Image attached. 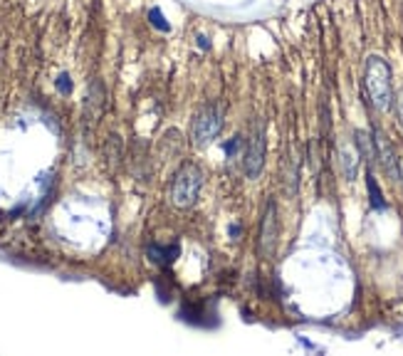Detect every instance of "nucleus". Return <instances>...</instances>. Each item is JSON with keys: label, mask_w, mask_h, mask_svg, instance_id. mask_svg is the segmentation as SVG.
I'll list each match as a JSON object with an SVG mask.
<instances>
[{"label": "nucleus", "mask_w": 403, "mask_h": 356, "mask_svg": "<svg viewBox=\"0 0 403 356\" xmlns=\"http://www.w3.org/2000/svg\"><path fill=\"white\" fill-rule=\"evenodd\" d=\"M364 84L371 97V104L378 111L391 109L393 104V87H391V67L381 55H371L367 60V69H364Z\"/></svg>", "instance_id": "1"}, {"label": "nucleus", "mask_w": 403, "mask_h": 356, "mask_svg": "<svg viewBox=\"0 0 403 356\" xmlns=\"http://www.w3.org/2000/svg\"><path fill=\"white\" fill-rule=\"evenodd\" d=\"M200 186H203V176H200L198 166L189 163L181 171L176 173L171 184V200L178 205V208H191V205L198 200Z\"/></svg>", "instance_id": "2"}, {"label": "nucleus", "mask_w": 403, "mask_h": 356, "mask_svg": "<svg viewBox=\"0 0 403 356\" xmlns=\"http://www.w3.org/2000/svg\"><path fill=\"white\" fill-rule=\"evenodd\" d=\"M265 153H267V139H265V124L255 121L250 137H247L245 149V173L250 178H257L265 166Z\"/></svg>", "instance_id": "3"}, {"label": "nucleus", "mask_w": 403, "mask_h": 356, "mask_svg": "<svg viewBox=\"0 0 403 356\" xmlns=\"http://www.w3.org/2000/svg\"><path fill=\"white\" fill-rule=\"evenodd\" d=\"M220 126H223V119L215 111V107H205L196 114L193 119V142L196 144H208L213 142L220 134Z\"/></svg>", "instance_id": "4"}, {"label": "nucleus", "mask_w": 403, "mask_h": 356, "mask_svg": "<svg viewBox=\"0 0 403 356\" xmlns=\"http://www.w3.org/2000/svg\"><path fill=\"white\" fill-rule=\"evenodd\" d=\"M280 235V223H278V205L275 200H270L262 215V226H260V238H257V245H260V255L267 257L275 250V242Z\"/></svg>", "instance_id": "5"}, {"label": "nucleus", "mask_w": 403, "mask_h": 356, "mask_svg": "<svg viewBox=\"0 0 403 356\" xmlns=\"http://www.w3.org/2000/svg\"><path fill=\"white\" fill-rule=\"evenodd\" d=\"M374 146H376V156L381 158V166L386 168V173L393 181H398V178H401V168H398L396 163V153H393V146L388 144V139L383 137L381 131L374 134Z\"/></svg>", "instance_id": "6"}, {"label": "nucleus", "mask_w": 403, "mask_h": 356, "mask_svg": "<svg viewBox=\"0 0 403 356\" xmlns=\"http://www.w3.org/2000/svg\"><path fill=\"white\" fill-rule=\"evenodd\" d=\"M178 255V247H158V245H151L149 247V257L158 265H171Z\"/></svg>", "instance_id": "7"}, {"label": "nucleus", "mask_w": 403, "mask_h": 356, "mask_svg": "<svg viewBox=\"0 0 403 356\" xmlns=\"http://www.w3.org/2000/svg\"><path fill=\"white\" fill-rule=\"evenodd\" d=\"M367 189H369V196H371V205H374V208H386V203H383V196H381V189H378L376 178H374L371 171L367 173Z\"/></svg>", "instance_id": "8"}, {"label": "nucleus", "mask_w": 403, "mask_h": 356, "mask_svg": "<svg viewBox=\"0 0 403 356\" xmlns=\"http://www.w3.org/2000/svg\"><path fill=\"white\" fill-rule=\"evenodd\" d=\"M341 163H344V173H346V178H354L356 176V158L351 156L349 153V149H344V151H341Z\"/></svg>", "instance_id": "9"}, {"label": "nucleus", "mask_w": 403, "mask_h": 356, "mask_svg": "<svg viewBox=\"0 0 403 356\" xmlns=\"http://www.w3.org/2000/svg\"><path fill=\"white\" fill-rule=\"evenodd\" d=\"M149 18H151V22H153V25L158 27V30H163V32H166L168 27H171V25H168L166 20H163V15H161V11H158V8H153V11L149 13Z\"/></svg>", "instance_id": "10"}, {"label": "nucleus", "mask_w": 403, "mask_h": 356, "mask_svg": "<svg viewBox=\"0 0 403 356\" xmlns=\"http://www.w3.org/2000/svg\"><path fill=\"white\" fill-rule=\"evenodd\" d=\"M57 89L62 92V95H69V92H72V82H69V74H60Z\"/></svg>", "instance_id": "11"}, {"label": "nucleus", "mask_w": 403, "mask_h": 356, "mask_svg": "<svg viewBox=\"0 0 403 356\" xmlns=\"http://www.w3.org/2000/svg\"><path fill=\"white\" fill-rule=\"evenodd\" d=\"M396 111H398V121H401L403 126V87L398 89V95H396Z\"/></svg>", "instance_id": "12"}, {"label": "nucleus", "mask_w": 403, "mask_h": 356, "mask_svg": "<svg viewBox=\"0 0 403 356\" xmlns=\"http://www.w3.org/2000/svg\"><path fill=\"white\" fill-rule=\"evenodd\" d=\"M401 181H403V166H401Z\"/></svg>", "instance_id": "13"}]
</instances>
